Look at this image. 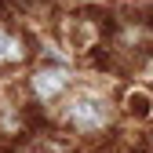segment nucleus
<instances>
[{
  "mask_svg": "<svg viewBox=\"0 0 153 153\" xmlns=\"http://www.w3.org/2000/svg\"><path fill=\"white\" fill-rule=\"evenodd\" d=\"M29 55H33L29 36H26L22 29L0 22V73H4V69H18V66H26Z\"/></svg>",
  "mask_w": 153,
  "mask_h": 153,
  "instance_id": "obj_3",
  "label": "nucleus"
},
{
  "mask_svg": "<svg viewBox=\"0 0 153 153\" xmlns=\"http://www.w3.org/2000/svg\"><path fill=\"white\" fill-rule=\"evenodd\" d=\"M26 153H59V149H51V146H33V149H26Z\"/></svg>",
  "mask_w": 153,
  "mask_h": 153,
  "instance_id": "obj_5",
  "label": "nucleus"
},
{
  "mask_svg": "<svg viewBox=\"0 0 153 153\" xmlns=\"http://www.w3.org/2000/svg\"><path fill=\"white\" fill-rule=\"evenodd\" d=\"M120 102L99 84H76L66 99L55 106V124L73 139H102L117 128Z\"/></svg>",
  "mask_w": 153,
  "mask_h": 153,
  "instance_id": "obj_1",
  "label": "nucleus"
},
{
  "mask_svg": "<svg viewBox=\"0 0 153 153\" xmlns=\"http://www.w3.org/2000/svg\"><path fill=\"white\" fill-rule=\"evenodd\" d=\"M76 84H80V80H76V69L73 66H66V62H40V66H33L26 73L22 99L33 109H55Z\"/></svg>",
  "mask_w": 153,
  "mask_h": 153,
  "instance_id": "obj_2",
  "label": "nucleus"
},
{
  "mask_svg": "<svg viewBox=\"0 0 153 153\" xmlns=\"http://www.w3.org/2000/svg\"><path fill=\"white\" fill-rule=\"evenodd\" d=\"M120 113L131 120H153V91L149 88H128L120 99Z\"/></svg>",
  "mask_w": 153,
  "mask_h": 153,
  "instance_id": "obj_4",
  "label": "nucleus"
},
{
  "mask_svg": "<svg viewBox=\"0 0 153 153\" xmlns=\"http://www.w3.org/2000/svg\"><path fill=\"white\" fill-rule=\"evenodd\" d=\"M7 4H11V0H0V11H4V7H7Z\"/></svg>",
  "mask_w": 153,
  "mask_h": 153,
  "instance_id": "obj_6",
  "label": "nucleus"
}]
</instances>
